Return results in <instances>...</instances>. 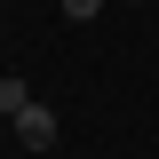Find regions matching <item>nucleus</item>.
I'll list each match as a JSON object with an SVG mask.
<instances>
[{
    "instance_id": "f03ea898",
    "label": "nucleus",
    "mask_w": 159,
    "mask_h": 159,
    "mask_svg": "<svg viewBox=\"0 0 159 159\" xmlns=\"http://www.w3.org/2000/svg\"><path fill=\"white\" fill-rule=\"evenodd\" d=\"M24 103H32V80H16V72H8V80H0V111L16 119V111H24Z\"/></svg>"
},
{
    "instance_id": "7ed1b4c3",
    "label": "nucleus",
    "mask_w": 159,
    "mask_h": 159,
    "mask_svg": "<svg viewBox=\"0 0 159 159\" xmlns=\"http://www.w3.org/2000/svg\"><path fill=\"white\" fill-rule=\"evenodd\" d=\"M56 8H64L72 24H88V16H103V0H56Z\"/></svg>"
},
{
    "instance_id": "f257e3e1",
    "label": "nucleus",
    "mask_w": 159,
    "mask_h": 159,
    "mask_svg": "<svg viewBox=\"0 0 159 159\" xmlns=\"http://www.w3.org/2000/svg\"><path fill=\"white\" fill-rule=\"evenodd\" d=\"M16 143L24 151H56V111H48V103H24L16 111Z\"/></svg>"
}]
</instances>
